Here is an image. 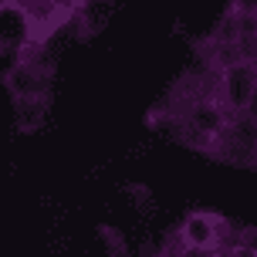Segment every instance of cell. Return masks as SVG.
Segmentation results:
<instances>
[{
  "mask_svg": "<svg viewBox=\"0 0 257 257\" xmlns=\"http://www.w3.org/2000/svg\"><path fill=\"white\" fill-rule=\"evenodd\" d=\"M4 85L11 91L14 105H48V95H51V71H48L34 54L27 58V48H24V54H17L14 64L7 68Z\"/></svg>",
  "mask_w": 257,
  "mask_h": 257,
  "instance_id": "3",
  "label": "cell"
},
{
  "mask_svg": "<svg viewBox=\"0 0 257 257\" xmlns=\"http://www.w3.org/2000/svg\"><path fill=\"white\" fill-rule=\"evenodd\" d=\"M257 91V64L244 54L237 58H217V75H213V95L233 118L244 115L250 95Z\"/></svg>",
  "mask_w": 257,
  "mask_h": 257,
  "instance_id": "2",
  "label": "cell"
},
{
  "mask_svg": "<svg viewBox=\"0 0 257 257\" xmlns=\"http://www.w3.org/2000/svg\"><path fill=\"white\" fill-rule=\"evenodd\" d=\"M180 247H223L227 244V220L210 210H190L176 227Z\"/></svg>",
  "mask_w": 257,
  "mask_h": 257,
  "instance_id": "5",
  "label": "cell"
},
{
  "mask_svg": "<svg viewBox=\"0 0 257 257\" xmlns=\"http://www.w3.org/2000/svg\"><path fill=\"white\" fill-rule=\"evenodd\" d=\"M244 54L250 58V61L257 64V24H254V34H250V41H247V48H244Z\"/></svg>",
  "mask_w": 257,
  "mask_h": 257,
  "instance_id": "9",
  "label": "cell"
},
{
  "mask_svg": "<svg viewBox=\"0 0 257 257\" xmlns=\"http://www.w3.org/2000/svg\"><path fill=\"white\" fill-rule=\"evenodd\" d=\"M102 237L108 240V257H128V250H125V244H122V233H118V230L102 227Z\"/></svg>",
  "mask_w": 257,
  "mask_h": 257,
  "instance_id": "7",
  "label": "cell"
},
{
  "mask_svg": "<svg viewBox=\"0 0 257 257\" xmlns=\"http://www.w3.org/2000/svg\"><path fill=\"white\" fill-rule=\"evenodd\" d=\"M176 257H227V247H176Z\"/></svg>",
  "mask_w": 257,
  "mask_h": 257,
  "instance_id": "6",
  "label": "cell"
},
{
  "mask_svg": "<svg viewBox=\"0 0 257 257\" xmlns=\"http://www.w3.org/2000/svg\"><path fill=\"white\" fill-rule=\"evenodd\" d=\"M7 11H17L24 17V38L31 48L48 44L51 34H58L61 27L78 14V7H64V4H7Z\"/></svg>",
  "mask_w": 257,
  "mask_h": 257,
  "instance_id": "4",
  "label": "cell"
},
{
  "mask_svg": "<svg viewBox=\"0 0 257 257\" xmlns=\"http://www.w3.org/2000/svg\"><path fill=\"white\" fill-rule=\"evenodd\" d=\"M169 118L180 128V139L200 153L213 156L220 149V142L227 139V132L233 125V115L223 108L213 91H200V95H190L183 105H176Z\"/></svg>",
  "mask_w": 257,
  "mask_h": 257,
  "instance_id": "1",
  "label": "cell"
},
{
  "mask_svg": "<svg viewBox=\"0 0 257 257\" xmlns=\"http://www.w3.org/2000/svg\"><path fill=\"white\" fill-rule=\"evenodd\" d=\"M240 118H247V122L257 128V91L250 95V102H247V108H244V115H240Z\"/></svg>",
  "mask_w": 257,
  "mask_h": 257,
  "instance_id": "8",
  "label": "cell"
}]
</instances>
